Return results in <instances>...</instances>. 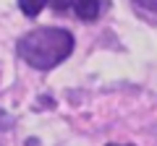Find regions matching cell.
Masks as SVG:
<instances>
[{
	"label": "cell",
	"mask_w": 157,
	"mask_h": 146,
	"mask_svg": "<svg viewBox=\"0 0 157 146\" xmlns=\"http://www.w3.org/2000/svg\"><path fill=\"white\" fill-rule=\"evenodd\" d=\"M107 146H121V144H107ZM126 146H131V144H126Z\"/></svg>",
	"instance_id": "8992f818"
},
{
	"label": "cell",
	"mask_w": 157,
	"mask_h": 146,
	"mask_svg": "<svg viewBox=\"0 0 157 146\" xmlns=\"http://www.w3.org/2000/svg\"><path fill=\"white\" fill-rule=\"evenodd\" d=\"M45 3H47V0H18V8L24 11V16L34 18V16H39L42 8H45Z\"/></svg>",
	"instance_id": "3957f363"
},
{
	"label": "cell",
	"mask_w": 157,
	"mask_h": 146,
	"mask_svg": "<svg viewBox=\"0 0 157 146\" xmlns=\"http://www.w3.org/2000/svg\"><path fill=\"white\" fill-rule=\"evenodd\" d=\"M136 5H141L144 11H149V13H157V0H134Z\"/></svg>",
	"instance_id": "277c9868"
},
{
	"label": "cell",
	"mask_w": 157,
	"mask_h": 146,
	"mask_svg": "<svg viewBox=\"0 0 157 146\" xmlns=\"http://www.w3.org/2000/svg\"><path fill=\"white\" fill-rule=\"evenodd\" d=\"M73 8L81 21H94L100 16V0H73Z\"/></svg>",
	"instance_id": "7a4b0ae2"
},
{
	"label": "cell",
	"mask_w": 157,
	"mask_h": 146,
	"mask_svg": "<svg viewBox=\"0 0 157 146\" xmlns=\"http://www.w3.org/2000/svg\"><path fill=\"white\" fill-rule=\"evenodd\" d=\"M47 3H50V8H55V11H66L73 0H47Z\"/></svg>",
	"instance_id": "5b68a950"
},
{
	"label": "cell",
	"mask_w": 157,
	"mask_h": 146,
	"mask_svg": "<svg viewBox=\"0 0 157 146\" xmlns=\"http://www.w3.org/2000/svg\"><path fill=\"white\" fill-rule=\"evenodd\" d=\"M73 45L76 42H73V34L68 29L45 26L24 34L16 45V52L26 65L37 68V71H50L71 55Z\"/></svg>",
	"instance_id": "6da1fadb"
}]
</instances>
